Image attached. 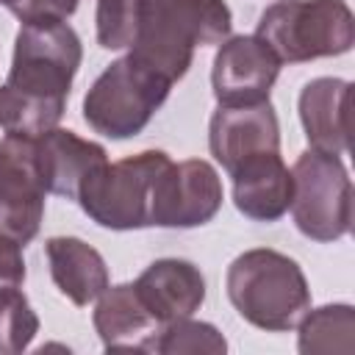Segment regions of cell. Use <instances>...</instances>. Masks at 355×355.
<instances>
[{"label":"cell","mask_w":355,"mask_h":355,"mask_svg":"<svg viewBox=\"0 0 355 355\" xmlns=\"http://www.w3.org/2000/svg\"><path fill=\"white\" fill-rule=\"evenodd\" d=\"M144 0H97V44L105 50L133 47L141 25Z\"/></svg>","instance_id":"7402d4cb"},{"label":"cell","mask_w":355,"mask_h":355,"mask_svg":"<svg viewBox=\"0 0 355 355\" xmlns=\"http://www.w3.org/2000/svg\"><path fill=\"white\" fill-rule=\"evenodd\" d=\"M94 330L108 352H153L161 324L147 311L136 286L119 283L97 297Z\"/></svg>","instance_id":"7c38bea8"},{"label":"cell","mask_w":355,"mask_h":355,"mask_svg":"<svg viewBox=\"0 0 355 355\" xmlns=\"http://www.w3.org/2000/svg\"><path fill=\"white\" fill-rule=\"evenodd\" d=\"M230 28L233 14L225 0H144L130 55L175 83L189 72L194 50L222 44Z\"/></svg>","instance_id":"6da1fadb"},{"label":"cell","mask_w":355,"mask_h":355,"mask_svg":"<svg viewBox=\"0 0 355 355\" xmlns=\"http://www.w3.org/2000/svg\"><path fill=\"white\" fill-rule=\"evenodd\" d=\"M349 94L352 83L344 78H313L300 92V122L305 139L322 153L349 150Z\"/></svg>","instance_id":"9a60e30c"},{"label":"cell","mask_w":355,"mask_h":355,"mask_svg":"<svg viewBox=\"0 0 355 355\" xmlns=\"http://www.w3.org/2000/svg\"><path fill=\"white\" fill-rule=\"evenodd\" d=\"M169 161L164 150H141L122 161L103 164L83 180L78 205L92 222L108 230L150 227L153 189Z\"/></svg>","instance_id":"5b68a950"},{"label":"cell","mask_w":355,"mask_h":355,"mask_svg":"<svg viewBox=\"0 0 355 355\" xmlns=\"http://www.w3.org/2000/svg\"><path fill=\"white\" fill-rule=\"evenodd\" d=\"M133 286L161 327L166 322L191 316L205 302V277L191 261L183 258L153 261Z\"/></svg>","instance_id":"5bb4252c"},{"label":"cell","mask_w":355,"mask_h":355,"mask_svg":"<svg viewBox=\"0 0 355 355\" xmlns=\"http://www.w3.org/2000/svg\"><path fill=\"white\" fill-rule=\"evenodd\" d=\"M297 324H300L297 347L302 355H311V352L349 355L355 349V311L347 302L322 305L316 311L308 308Z\"/></svg>","instance_id":"ac0fdd59"},{"label":"cell","mask_w":355,"mask_h":355,"mask_svg":"<svg viewBox=\"0 0 355 355\" xmlns=\"http://www.w3.org/2000/svg\"><path fill=\"white\" fill-rule=\"evenodd\" d=\"M67 103H53V100H39L19 94L8 89L6 83L0 86V128L14 136H42L53 128H58L64 116Z\"/></svg>","instance_id":"d6986e66"},{"label":"cell","mask_w":355,"mask_h":355,"mask_svg":"<svg viewBox=\"0 0 355 355\" xmlns=\"http://www.w3.org/2000/svg\"><path fill=\"white\" fill-rule=\"evenodd\" d=\"M25 283V258H22V247L0 239V288H22Z\"/></svg>","instance_id":"cb8c5ba5"},{"label":"cell","mask_w":355,"mask_h":355,"mask_svg":"<svg viewBox=\"0 0 355 355\" xmlns=\"http://www.w3.org/2000/svg\"><path fill=\"white\" fill-rule=\"evenodd\" d=\"M80 61L83 47L72 25L61 19L25 22L14 39L6 86L28 97L67 103Z\"/></svg>","instance_id":"52a82bcc"},{"label":"cell","mask_w":355,"mask_h":355,"mask_svg":"<svg viewBox=\"0 0 355 355\" xmlns=\"http://www.w3.org/2000/svg\"><path fill=\"white\" fill-rule=\"evenodd\" d=\"M291 216L302 236L336 241L352 227V180L336 153L308 147L291 166Z\"/></svg>","instance_id":"8992f818"},{"label":"cell","mask_w":355,"mask_h":355,"mask_svg":"<svg viewBox=\"0 0 355 355\" xmlns=\"http://www.w3.org/2000/svg\"><path fill=\"white\" fill-rule=\"evenodd\" d=\"M227 341L211 322H197L191 316L166 322L155 338L153 352L161 355H197V352H225Z\"/></svg>","instance_id":"ffe728a7"},{"label":"cell","mask_w":355,"mask_h":355,"mask_svg":"<svg viewBox=\"0 0 355 355\" xmlns=\"http://www.w3.org/2000/svg\"><path fill=\"white\" fill-rule=\"evenodd\" d=\"M233 202L252 222H277L291 205V169L280 153H261L233 172Z\"/></svg>","instance_id":"2e32d148"},{"label":"cell","mask_w":355,"mask_h":355,"mask_svg":"<svg viewBox=\"0 0 355 355\" xmlns=\"http://www.w3.org/2000/svg\"><path fill=\"white\" fill-rule=\"evenodd\" d=\"M172 83L136 61L130 53L108 64L83 97V119L108 139L139 136L169 97Z\"/></svg>","instance_id":"277c9868"},{"label":"cell","mask_w":355,"mask_h":355,"mask_svg":"<svg viewBox=\"0 0 355 355\" xmlns=\"http://www.w3.org/2000/svg\"><path fill=\"white\" fill-rule=\"evenodd\" d=\"M208 147L230 175L241 161L261 153H280V122L269 100L219 105L208 125Z\"/></svg>","instance_id":"8fae6325"},{"label":"cell","mask_w":355,"mask_h":355,"mask_svg":"<svg viewBox=\"0 0 355 355\" xmlns=\"http://www.w3.org/2000/svg\"><path fill=\"white\" fill-rule=\"evenodd\" d=\"M39 333V316L28 297L14 288H0V355H19Z\"/></svg>","instance_id":"44dd1931"},{"label":"cell","mask_w":355,"mask_h":355,"mask_svg":"<svg viewBox=\"0 0 355 355\" xmlns=\"http://www.w3.org/2000/svg\"><path fill=\"white\" fill-rule=\"evenodd\" d=\"M6 8L22 25L25 22H53V19L67 22V17L75 14L78 0H11Z\"/></svg>","instance_id":"603a6c76"},{"label":"cell","mask_w":355,"mask_h":355,"mask_svg":"<svg viewBox=\"0 0 355 355\" xmlns=\"http://www.w3.org/2000/svg\"><path fill=\"white\" fill-rule=\"evenodd\" d=\"M44 252H47L53 283L69 302L83 308L108 288L105 258L83 239L53 236L44 241Z\"/></svg>","instance_id":"e0dca14e"},{"label":"cell","mask_w":355,"mask_h":355,"mask_svg":"<svg viewBox=\"0 0 355 355\" xmlns=\"http://www.w3.org/2000/svg\"><path fill=\"white\" fill-rule=\"evenodd\" d=\"M255 36L280 64H302L347 53L355 44V17L344 0H277L261 14Z\"/></svg>","instance_id":"3957f363"},{"label":"cell","mask_w":355,"mask_h":355,"mask_svg":"<svg viewBox=\"0 0 355 355\" xmlns=\"http://www.w3.org/2000/svg\"><path fill=\"white\" fill-rule=\"evenodd\" d=\"M44 194L36 136L6 133L0 139V239L31 244L42 227Z\"/></svg>","instance_id":"ba28073f"},{"label":"cell","mask_w":355,"mask_h":355,"mask_svg":"<svg viewBox=\"0 0 355 355\" xmlns=\"http://www.w3.org/2000/svg\"><path fill=\"white\" fill-rule=\"evenodd\" d=\"M280 58L252 33L227 36L211 67V86L219 105H241L269 100V92L280 75Z\"/></svg>","instance_id":"30bf717a"},{"label":"cell","mask_w":355,"mask_h":355,"mask_svg":"<svg viewBox=\"0 0 355 355\" xmlns=\"http://www.w3.org/2000/svg\"><path fill=\"white\" fill-rule=\"evenodd\" d=\"M36 155L47 194H58L67 200H78L83 180L94 169L108 164V153L103 144L64 128H53L36 136Z\"/></svg>","instance_id":"4fadbf2b"},{"label":"cell","mask_w":355,"mask_h":355,"mask_svg":"<svg viewBox=\"0 0 355 355\" xmlns=\"http://www.w3.org/2000/svg\"><path fill=\"white\" fill-rule=\"evenodd\" d=\"M222 208V180L202 158L172 164L158 175L153 189L150 225L158 227H200Z\"/></svg>","instance_id":"9c48e42d"},{"label":"cell","mask_w":355,"mask_h":355,"mask_svg":"<svg viewBox=\"0 0 355 355\" xmlns=\"http://www.w3.org/2000/svg\"><path fill=\"white\" fill-rule=\"evenodd\" d=\"M225 288L239 316L269 333L297 327L311 308V288L300 263L269 247L236 255L227 266Z\"/></svg>","instance_id":"7a4b0ae2"},{"label":"cell","mask_w":355,"mask_h":355,"mask_svg":"<svg viewBox=\"0 0 355 355\" xmlns=\"http://www.w3.org/2000/svg\"><path fill=\"white\" fill-rule=\"evenodd\" d=\"M0 3H3V6H8V3H11V0H0Z\"/></svg>","instance_id":"d4e9b609"}]
</instances>
